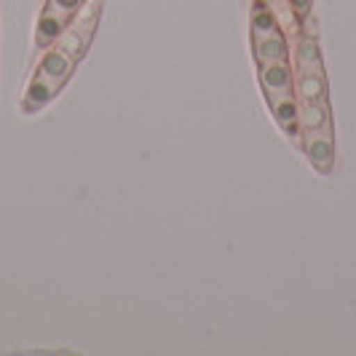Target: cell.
<instances>
[{"instance_id":"cell-1","label":"cell","mask_w":356,"mask_h":356,"mask_svg":"<svg viewBox=\"0 0 356 356\" xmlns=\"http://www.w3.org/2000/svg\"><path fill=\"white\" fill-rule=\"evenodd\" d=\"M300 145L308 163L319 172V175H330L335 169V140L332 131H303L300 134Z\"/></svg>"},{"instance_id":"cell-2","label":"cell","mask_w":356,"mask_h":356,"mask_svg":"<svg viewBox=\"0 0 356 356\" xmlns=\"http://www.w3.org/2000/svg\"><path fill=\"white\" fill-rule=\"evenodd\" d=\"M257 67H260V83H263L268 102L295 94V67L289 62H268Z\"/></svg>"},{"instance_id":"cell-3","label":"cell","mask_w":356,"mask_h":356,"mask_svg":"<svg viewBox=\"0 0 356 356\" xmlns=\"http://www.w3.org/2000/svg\"><path fill=\"white\" fill-rule=\"evenodd\" d=\"M75 59L72 56H67V54L62 51V49H56V46H51V49H46V51L40 54V59H38V70L43 78H49L51 83H56L59 89L70 81V75L75 72Z\"/></svg>"},{"instance_id":"cell-4","label":"cell","mask_w":356,"mask_h":356,"mask_svg":"<svg viewBox=\"0 0 356 356\" xmlns=\"http://www.w3.org/2000/svg\"><path fill=\"white\" fill-rule=\"evenodd\" d=\"M252 51H254L257 65H268V62H289L292 46H289V40H286L284 33L279 30V33H270V35L252 38Z\"/></svg>"},{"instance_id":"cell-5","label":"cell","mask_w":356,"mask_h":356,"mask_svg":"<svg viewBox=\"0 0 356 356\" xmlns=\"http://www.w3.org/2000/svg\"><path fill=\"white\" fill-rule=\"evenodd\" d=\"M59 86L51 83L49 78H43L40 72H35L33 78H30V83H27V91H24V97H22V110L27 113V115H33L38 110H43L46 105H51L54 97L59 94Z\"/></svg>"},{"instance_id":"cell-6","label":"cell","mask_w":356,"mask_h":356,"mask_svg":"<svg viewBox=\"0 0 356 356\" xmlns=\"http://www.w3.org/2000/svg\"><path fill=\"white\" fill-rule=\"evenodd\" d=\"M67 27H70V19L56 14V11L43 8V11H40V19H38V24H35V49L38 51H46V49L56 46V40L62 38V33H65Z\"/></svg>"},{"instance_id":"cell-7","label":"cell","mask_w":356,"mask_h":356,"mask_svg":"<svg viewBox=\"0 0 356 356\" xmlns=\"http://www.w3.org/2000/svg\"><path fill=\"white\" fill-rule=\"evenodd\" d=\"M268 105H270V113H273L276 124L282 126L289 137L298 140V137L303 134V129H300V102H298L295 94L279 97V99H273V102H268Z\"/></svg>"},{"instance_id":"cell-8","label":"cell","mask_w":356,"mask_h":356,"mask_svg":"<svg viewBox=\"0 0 356 356\" xmlns=\"http://www.w3.org/2000/svg\"><path fill=\"white\" fill-rule=\"evenodd\" d=\"M327 94H330V86H327L324 72L295 70V97H298V102H321V99H327Z\"/></svg>"},{"instance_id":"cell-9","label":"cell","mask_w":356,"mask_h":356,"mask_svg":"<svg viewBox=\"0 0 356 356\" xmlns=\"http://www.w3.org/2000/svg\"><path fill=\"white\" fill-rule=\"evenodd\" d=\"M292 62H295V65H292L295 70L324 72L319 40H316V38H311V35L295 38V43H292Z\"/></svg>"},{"instance_id":"cell-10","label":"cell","mask_w":356,"mask_h":356,"mask_svg":"<svg viewBox=\"0 0 356 356\" xmlns=\"http://www.w3.org/2000/svg\"><path fill=\"white\" fill-rule=\"evenodd\" d=\"M300 129L303 131H332L330 102H300Z\"/></svg>"},{"instance_id":"cell-11","label":"cell","mask_w":356,"mask_h":356,"mask_svg":"<svg viewBox=\"0 0 356 356\" xmlns=\"http://www.w3.org/2000/svg\"><path fill=\"white\" fill-rule=\"evenodd\" d=\"M250 30H252V38H263V35H270V33H279V30H282V27H279V19H276V14H273V8H270L268 0H254V3H252Z\"/></svg>"},{"instance_id":"cell-12","label":"cell","mask_w":356,"mask_h":356,"mask_svg":"<svg viewBox=\"0 0 356 356\" xmlns=\"http://www.w3.org/2000/svg\"><path fill=\"white\" fill-rule=\"evenodd\" d=\"M99 14H102V0H83V6L75 11V17L70 19V24L78 27V30L91 40L94 30H97V22H99Z\"/></svg>"},{"instance_id":"cell-13","label":"cell","mask_w":356,"mask_h":356,"mask_svg":"<svg viewBox=\"0 0 356 356\" xmlns=\"http://www.w3.org/2000/svg\"><path fill=\"white\" fill-rule=\"evenodd\" d=\"M89 38L83 35L78 27H67L65 33H62V38L56 40V49H62V51L67 54V56H72L75 62H81L83 56H86V51H89Z\"/></svg>"},{"instance_id":"cell-14","label":"cell","mask_w":356,"mask_h":356,"mask_svg":"<svg viewBox=\"0 0 356 356\" xmlns=\"http://www.w3.org/2000/svg\"><path fill=\"white\" fill-rule=\"evenodd\" d=\"M81 6H83V0H46L43 8H49V11H56V14H62V17L72 19Z\"/></svg>"},{"instance_id":"cell-15","label":"cell","mask_w":356,"mask_h":356,"mask_svg":"<svg viewBox=\"0 0 356 356\" xmlns=\"http://www.w3.org/2000/svg\"><path fill=\"white\" fill-rule=\"evenodd\" d=\"M289 6H292V11L298 14L300 19L311 17V8H314V0H289Z\"/></svg>"}]
</instances>
